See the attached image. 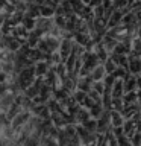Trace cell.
Instances as JSON below:
<instances>
[{
	"instance_id": "obj_1",
	"label": "cell",
	"mask_w": 141,
	"mask_h": 146,
	"mask_svg": "<svg viewBox=\"0 0 141 146\" xmlns=\"http://www.w3.org/2000/svg\"><path fill=\"white\" fill-rule=\"evenodd\" d=\"M40 12H41V15H43L44 18L53 15V9H50L49 6H41V8H40Z\"/></svg>"
}]
</instances>
